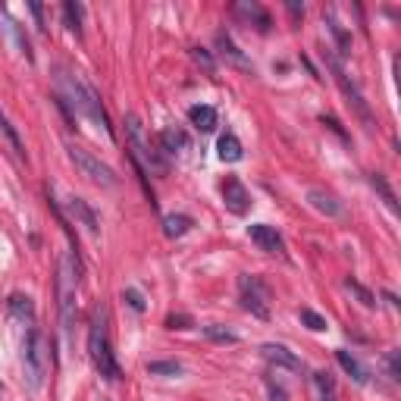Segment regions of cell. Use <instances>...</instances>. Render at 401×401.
I'll return each instance as SVG.
<instances>
[{
    "instance_id": "1",
    "label": "cell",
    "mask_w": 401,
    "mask_h": 401,
    "mask_svg": "<svg viewBox=\"0 0 401 401\" xmlns=\"http://www.w3.org/2000/svg\"><path fill=\"white\" fill-rule=\"evenodd\" d=\"M60 88H63L66 100H69V104L76 107V110L82 113L88 123H95L107 138H113L110 116H107L104 104H100V95L95 91V85L85 82V79L79 76V72H72V69H60Z\"/></svg>"
},
{
    "instance_id": "2",
    "label": "cell",
    "mask_w": 401,
    "mask_h": 401,
    "mask_svg": "<svg viewBox=\"0 0 401 401\" xmlns=\"http://www.w3.org/2000/svg\"><path fill=\"white\" fill-rule=\"evenodd\" d=\"M123 125H125V142H129V151H132V163L142 166L144 172H157V176H166L170 163H166L163 154H160V151L148 142L142 119H138L135 113H129Z\"/></svg>"
},
{
    "instance_id": "3",
    "label": "cell",
    "mask_w": 401,
    "mask_h": 401,
    "mask_svg": "<svg viewBox=\"0 0 401 401\" xmlns=\"http://www.w3.org/2000/svg\"><path fill=\"white\" fill-rule=\"evenodd\" d=\"M48 367H50V345L44 339V332L32 326L22 342V370L32 392H41L44 379H48Z\"/></svg>"
},
{
    "instance_id": "4",
    "label": "cell",
    "mask_w": 401,
    "mask_h": 401,
    "mask_svg": "<svg viewBox=\"0 0 401 401\" xmlns=\"http://www.w3.org/2000/svg\"><path fill=\"white\" fill-rule=\"evenodd\" d=\"M76 285H79V254H63L57 270V301H60V323H63L66 336H72V326H76Z\"/></svg>"
},
{
    "instance_id": "5",
    "label": "cell",
    "mask_w": 401,
    "mask_h": 401,
    "mask_svg": "<svg viewBox=\"0 0 401 401\" xmlns=\"http://www.w3.org/2000/svg\"><path fill=\"white\" fill-rule=\"evenodd\" d=\"M88 354H91V364L100 376L107 379H119L123 370H119L116 358H113V348H110V339H107V320H104V311H95V320H91V329H88Z\"/></svg>"
},
{
    "instance_id": "6",
    "label": "cell",
    "mask_w": 401,
    "mask_h": 401,
    "mask_svg": "<svg viewBox=\"0 0 401 401\" xmlns=\"http://www.w3.org/2000/svg\"><path fill=\"white\" fill-rule=\"evenodd\" d=\"M69 160L76 163V170L82 172V176H88L91 182H97V185H104V189H113V185L119 182L116 179V172L110 170V166L104 163V160H97L91 151H85V148H79V144H69Z\"/></svg>"
},
{
    "instance_id": "7",
    "label": "cell",
    "mask_w": 401,
    "mask_h": 401,
    "mask_svg": "<svg viewBox=\"0 0 401 401\" xmlns=\"http://www.w3.org/2000/svg\"><path fill=\"white\" fill-rule=\"evenodd\" d=\"M326 63H329V69H332V76H336V82H339V88L345 91V97H348V104L354 107V113H358L360 119H364V125L367 129H373V113H370V107H367V100L364 95H360V88L348 79V72L342 69V63H339L332 53H326Z\"/></svg>"
},
{
    "instance_id": "8",
    "label": "cell",
    "mask_w": 401,
    "mask_h": 401,
    "mask_svg": "<svg viewBox=\"0 0 401 401\" xmlns=\"http://www.w3.org/2000/svg\"><path fill=\"white\" fill-rule=\"evenodd\" d=\"M238 295L242 307L251 311L257 320H270V304H266V285L257 276H238Z\"/></svg>"
},
{
    "instance_id": "9",
    "label": "cell",
    "mask_w": 401,
    "mask_h": 401,
    "mask_svg": "<svg viewBox=\"0 0 401 401\" xmlns=\"http://www.w3.org/2000/svg\"><path fill=\"white\" fill-rule=\"evenodd\" d=\"M223 200H226V210H232L236 217H245L251 210V195L236 176H229L223 182Z\"/></svg>"
},
{
    "instance_id": "10",
    "label": "cell",
    "mask_w": 401,
    "mask_h": 401,
    "mask_svg": "<svg viewBox=\"0 0 401 401\" xmlns=\"http://www.w3.org/2000/svg\"><path fill=\"white\" fill-rule=\"evenodd\" d=\"M248 236H251V242L257 245L260 251H266V254H285V242H283V236L276 232V226L254 223V226H248Z\"/></svg>"
},
{
    "instance_id": "11",
    "label": "cell",
    "mask_w": 401,
    "mask_h": 401,
    "mask_svg": "<svg viewBox=\"0 0 401 401\" xmlns=\"http://www.w3.org/2000/svg\"><path fill=\"white\" fill-rule=\"evenodd\" d=\"M0 22H4V32H6V35H10V41L16 44V50L22 53V57H25V60H29V63H32V60H35V53H32V44H29V38H25L22 25H19L16 19H13L10 13L4 10V6H0Z\"/></svg>"
},
{
    "instance_id": "12",
    "label": "cell",
    "mask_w": 401,
    "mask_h": 401,
    "mask_svg": "<svg viewBox=\"0 0 401 401\" xmlns=\"http://www.w3.org/2000/svg\"><path fill=\"white\" fill-rule=\"evenodd\" d=\"M307 204H311L313 210H320L323 217H342V213H345V207L339 204V198L329 195V191H323V189H311V191H307Z\"/></svg>"
},
{
    "instance_id": "13",
    "label": "cell",
    "mask_w": 401,
    "mask_h": 401,
    "mask_svg": "<svg viewBox=\"0 0 401 401\" xmlns=\"http://www.w3.org/2000/svg\"><path fill=\"white\" fill-rule=\"evenodd\" d=\"M236 10V16H242V19H248V22H254V29L257 32H270V25H273V19H270V13L264 10L260 4H248V0H242V4H236L232 6Z\"/></svg>"
},
{
    "instance_id": "14",
    "label": "cell",
    "mask_w": 401,
    "mask_h": 401,
    "mask_svg": "<svg viewBox=\"0 0 401 401\" xmlns=\"http://www.w3.org/2000/svg\"><path fill=\"white\" fill-rule=\"evenodd\" d=\"M264 358H266V364H273V367H279V370H301V360L295 358V354H292L289 348H285V345H264Z\"/></svg>"
},
{
    "instance_id": "15",
    "label": "cell",
    "mask_w": 401,
    "mask_h": 401,
    "mask_svg": "<svg viewBox=\"0 0 401 401\" xmlns=\"http://www.w3.org/2000/svg\"><path fill=\"white\" fill-rule=\"evenodd\" d=\"M69 210H72V217H76L79 223H82L85 229L91 232V236H97V229H100V226H97V213L88 207V200L72 195V198H69Z\"/></svg>"
},
{
    "instance_id": "16",
    "label": "cell",
    "mask_w": 401,
    "mask_h": 401,
    "mask_svg": "<svg viewBox=\"0 0 401 401\" xmlns=\"http://www.w3.org/2000/svg\"><path fill=\"white\" fill-rule=\"evenodd\" d=\"M6 307H10V313L16 320H22L25 326H35V301H32L29 295H10V301H6Z\"/></svg>"
},
{
    "instance_id": "17",
    "label": "cell",
    "mask_w": 401,
    "mask_h": 401,
    "mask_svg": "<svg viewBox=\"0 0 401 401\" xmlns=\"http://www.w3.org/2000/svg\"><path fill=\"white\" fill-rule=\"evenodd\" d=\"M217 48H219V53H223V57L229 60L232 66H238V69H251V60L236 48V41H232L226 32H219V35H217Z\"/></svg>"
},
{
    "instance_id": "18",
    "label": "cell",
    "mask_w": 401,
    "mask_h": 401,
    "mask_svg": "<svg viewBox=\"0 0 401 401\" xmlns=\"http://www.w3.org/2000/svg\"><path fill=\"white\" fill-rule=\"evenodd\" d=\"M189 119H191V125H195L198 132H213V129H217V110H213V107H207V104H195V107H191Z\"/></svg>"
},
{
    "instance_id": "19",
    "label": "cell",
    "mask_w": 401,
    "mask_h": 401,
    "mask_svg": "<svg viewBox=\"0 0 401 401\" xmlns=\"http://www.w3.org/2000/svg\"><path fill=\"white\" fill-rule=\"evenodd\" d=\"M336 360H339V364H342V370H345V373H348V376L354 379V383H360V386H364V383H367V376H370V373H367V367H364V364H360V360H358V358H354V354H351V351L339 348V351H336Z\"/></svg>"
},
{
    "instance_id": "20",
    "label": "cell",
    "mask_w": 401,
    "mask_h": 401,
    "mask_svg": "<svg viewBox=\"0 0 401 401\" xmlns=\"http://www.w3.org/2000/svg\"><path fill=\"white\" fill-rule=\"evenodd\" d=\"M217 151H219V160H226V163H238L242 160V142H238L232 132H226V135H219L217 142Z\"/></svg>"
},
{
    "instance_id": "21",
    "label": "cell",
    "mask_w": 401,
    "mask_h": 401,
    "mask_svg": "<svg viewBox=\"0 0 401 401\" xmlns=\"http://www.w3.org/2000/svg\"><path fill=\"white\" fill-rule=\"evenodd\" d=\"M0 135L10 142V148H13V154H16L19 160H25V144H22V138H19V132H16V125L10 123V116H6L4 110H0Z\"/></svg>"
},
{
    "instance_id": "22",
    "label": "cell",
    "mask_w": 401,
    "mask_h": 401,
    "mask_svg": "<svg viewBox=\"0 0 401 401\" xmlns=\"http://www.w3.org/2000/svg\"><path fill=\"white\" fill-rule=\"evenodd\" d=\"M191 226H195V223H191V217H185V213H170V217H163L166 238H182Z\"/></svg>"
},
{
    "instance_id": "23",
    "label": "cell",
    "mask_w": 401,
    "mask_h": 401,
    "mask_svg": "<svg viewBox=\"0 0 401 401\" xmlns=\"http://www.w3.org/2000/svg\"><path fill=\"white\" fill-rule=\"evenodd\" d=\"M160 148L166 154H176V151H185L189 148V135L182 129H163L160 132Z\"/></svg>"
},
{
    "instance_id": "24",
    "label": "cell",
    "mask_w": 401,
    "mask_h": 401,
    "mask_svg": "<svg viewBox=\"0 0 401 401\" xmlns=\"http://www.w3.org/2000/svg\"><path fill=\"white\" fill-rule=\"evenodd\" d=\"M323 19H326V25H329L332 38H336L339 53H342V57H348V53H351V35L342 29V22H336V16H332V13H323Z\"/></svg>"
},
{
    "instance_id": "25",
    "label": "cell",
    "mask_w": 401,
    "mask_h": 401,
    "mask_svg": "<svg viewBox=\"0 0 401 401\" xmlns=\"http://www.w3.org/2000/svg\"><path fill=\"white\" fill-rule=\"evenodd\" d=\"M311 379H313V389H317L320 401H336V379H332L329 373H326V370H317Z\"/></svg>"
},
{
    "instance_id": "26",
    "label": "cell",
    "mask_w": 401,
    "mask_h": 401,
    "mask_svg": "<svg viewBox=\"0 0 401 401\" xmlns=\"http://www.w3.org/2000/svg\"><path fill=\"white\" fill-rule=\"evenodd\" d=\"M63 22H66V29H69L76 38L82 35V4L66 0V4H63Z\"/></svg>"
},
{
    "instance_id": "27",
    "label": "cell",
    "mask_w": 401,
    "mask_h": 401,
    "mask_svg": "<svg viewBox=\"0 0 401 401\" xmlns=\"http://www.w3.org/2000/svg\"><path fill=\"white\" fill-rule=\"evenodd\" d=\"M370 185L379 191V198L386 200V207H389L392 213H398V198H395V191H392V185L386 182L383 172H373V176H370Z\"/></svg>"
},
{
    "instance_id": "28",
    "label": "cell",
    "mask_w": 401,
    "mask_h": 401,
    "mask_svg": "<svg viewBox=\"0 0 401 401\" xmlns=\"http://www.w3.org/2000/svg\"><path fill=\"white\" fill-rule=\"evenodd\" d=\"M345 289H348L351 295L358 298V301H360V304H364V307H376V295H373V292L367 289V285H360L358 279H354V276H348V279H345Z\"/></svg>"
},
{
    "instance_id": "29",
    "label": "cell",
    "mask_w": 401,
    "mask_h": 401,
    "mask_svg": "<svg viewBox=\"0 0 401 401\" xmlns=\"http://www.w3.org/2000/svg\"><path fill=\"white\" fill-rule=\"evenodd\" d=\"M148 373L151 376H179V373H182V364H179V360H151Z\"/></svg>"
},
{
    "instance_id": "30",
    "label": "cell",
    "mask_w": 401,
    "mask_h": 401,
    "mask_svg": "<svg viewBox=\"0 0 401 401\" xmlns=\"http://www.w3.org/2000/svg\"><path fill=\"white\" fill-rule=\"evenodd\" d=\"M204 336H207V339H213V342H219V345H236V342H238L236 332H229L226 326H219V323L204 326Z\"/></svg>"
},
{
    "instance_id": "31",
    "label": "cell",
    "mask_w": 401,
    "mask_h": 401,
    "mask_svg": "<svg viewBox=\"0 0 401 401\" xmlns=\"http://www.w3.org/2000/svg\"><path fill=\"white\" fill-rule=\"evenodd\" d=\"M301 323H304L307 329H313V332H323L326 329V320L320 317L317 311H311V307H301Z\"/></svg>"
},
{
    "instance_id": "32",
    "label": "cell",
    "mask_w": 401,
    "mask_h": 401,
    "mask_svg": "<svg viewBox=\"0 0 401 401\" xmlns=\"http://www.w3.org/2000/svg\"><path fill=\"white\" fill-rule=\"evenodd\" d=\"M191 317H185V313H170L166 317V329H191Z\"/></svg>"
},
{
    "instance_id": "33",
    "label": "cell",
    "mask_w": 401,
    "mask_h": 401,
    "mask_svg": "<svg viewBox=\"0 0 401 401\" xmlns=\"http://www.w3.org/2000/svg\"><path fill=\"white\" fill-rule=\"evenodd\" d=\"M123 301H129V307H132V311H138V313L144 311V298H142V292H135V289H125V292H123Z\"/></svg>"
},
{
    "instance_id": "34",
    "label": "cell",
    "mask_w": 401,
    "mask_h": 401,
    "mask_svg": "<svg viewBox=\"0 0 401 401\" xmlns=\"http://www.w3.org/2000/svg\"><path fill=\"white\" fill-rule=\"evenodd\" d=\"M386 367H389V376H392V379H395V383H398V379H401V364H398V351H389V354H386Z\"/></svg>"
},
{
    "instance_id": "35",
    "label": "cell",
    "mask_w": 401,
    "mask_h": 401,
    "mask_svg": "<svg viewBox=\"0 0 401 401\" xmlns=\"http://www.w3.org/2000/svg\"><path fill=\"white\" fill-rule=\"evenodd\" d=\"M320 123H323V125H329V129L336 132V135L342 138V142H348V135H345V129H342V125H339V119H336V116H326V113H323V116H320Z\"/></svg>"
},
{
    "instance_id": "36",
    "label": "cell",
    "mask_w": 401,
    "mask_h": 401,
    "mask_svg": "<svg viewBox=\"0 0 401 401\" xmlns=\"http://www.w3.org/2000/svg\"><path fill=\"white\" fill-rule=\"evenodd\" d=\"M266 392H270V401H289L285 398V389L279 383H273V379H266Z\"/></svg>"
},
{
    "instance_id": "37",
    "label": "cell",
    "mask_w": 401,
    "mask_h": 401,
    "mask_svg": "<svg viewBox=\"0 0 401 401\" xmlns=\"http://www.w3.org/2000/svg\"><path fill=\"white\" fill-rule=\"evenodd\" d=\"M191 57H195V60H198V63H204V66H207V69H213V60H210V53H207V50H200V48H195V50H191Z\"/></svg>"
},
{
    "instance_id": "38",
    "label": "cell",
    "mask_w": 401,
    "mask_h": 401,
    "mask_svg": "<svg viewBox=\"0 0 401 401\" xmlns=\"http://www.w3.org/2000/svg\"><path fill=\"white\" fill-rule=\"evenodd\" d=\"M29 10H32V16L38 19V25L44 29V6H41V4H29Z\"/></svg>"
},
{
    "instance_id": "39",
    "label": "cell",
    "mask_w": 401,
    "mask_h": 401,
    "mask_svg": "<svg viewBox=\"0 0 401 401\" xmlns=\"http://www.w3.org/2000/svg\"><path fill=\"white\" fill-rule=\"evenodd\" d=\"M289 13H292V16H304V6H298V4H289Z\"/></svg>"
}]
</instances>
